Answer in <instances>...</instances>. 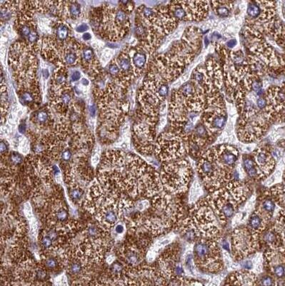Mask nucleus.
<instances>
[{"instance_id": "nucleus-1", "label": "nucleus", "mask_w": 285, "mask_h": 286, "mask_svg": "<svg viewBox=\"0 0 285 286\" xmlns=\"http://www.w3.org/2000/svg\"><path fill=\"white\" fill-rule=\"evenodd\" d=\"M249 188L239 180H232L204 198L222 226L235 216L239 205L247 198Z\"/></svg>"}, {"instance_id": "nucleus-2", "label": "nucleus", "mask_w": 285, "mask_h": 286, "mask_svg": "<svg viewBox=\"0 0 285 286\" xmlns=\"http://www.w3.org/2000/svg\"><path fill=\"white\" fill-rule=\"evenodd\" d=\"M196 170L202 183L211 192L233 180L235 171L227 169L217 160L213 147L205 150L200 155Z\"/></svg>"}, {"instance_id": "nucleus-3", "label": "nucleus", "mask_w": 285, "mask_h": 286, "mask_svg": "<svg viewBox=\"0 0 285 286\" xmlns=\"http://www.w3.org/2000/svg\"><path fill=\"white\" fill-rule=\"evenodd\" d=\"M193 176L192 166L187 159H180L163 166L160 174L163 189L170 195L185 193Z\"/></svg>"}, {"instance_id": "nucleus-4", "label": "nucleus", "mask_w": 285, "mask_h": 286, "mask_svg": "<svg viewBox=\"0 0 285 286\" xmlns=\"http://www.w3.org/2000/svg\"><path fill=\"white\" fill-rule=\"evenodd\" d=\"M192 255L194 265L202 271L216 273L224 268L220 248L214 239H197Z\"/></svg>"}, {"instance_id": "nucleus-5", "label": "nucleus", "mask_w": 285, "mask_h": 286, "mask_svg": "<svg viewBox=\"0 0 285 286\" xmlns=\"http://www.w3.org/2000/svg\"><path fill=\"white\" fill-rule=\"evenodd\" d=\"M154 152L159 159L165 163L182 159L187 153L184 139L172 130L163 132L159 136Z\"/></svg>"}, {"instance_id": "nucleus-6", "label": "nucleus", "mask_w": 285, "mask_h": 286, "mask_svg": "<svg viewBox=\"0 0 285 286\" xmlns=\"http://www.w3.org/2000/svg\"><path fill=\"white\" fill-rule=\"evenodd\" d=\"M259 238L247 227L236 228L232 234V252L234 258L242 260L259 248Z\"/></svg>"}, {"instance_id": "nucleus-7", "label": "nucleus", "mask_w": 285, "mask_h": 286, "mask_svg": "<svg viewBox=\"0 0 285 286\" xmlns=\"http://www.w3.org/2000/svg\"><path fill=\"white\" fill-rule=\"evenodd\" d=\"M180 250L179 246H171L160 256L159 268L161 274L167 281L175 277H183L184 270L180 262Z\"/></svg>"}, {"instance_id": "nucleus-8", "label": "nucleus", "mask_w": 285, "mask_h": 286, "mask_svg": "<svg viewBox=\"0 0 285 286\" xmlns=\"http://www.w3.org/2000/svg\"><path fill=\"white\" fill-rule=\"evenodd\" d=\"M253 159L261 175L262 179L273 171L275 167V159L268 150L263 147L256 149L253 152Z\"/></svg>"}, {"instance_id": "nucleus-9", "label": "nucleus", "mask_w": 285, "mask_h": 286, "mask_svg": "<svg viewBox=\"0 0 285 286\" xmlns=\"http://www.w3.org/2000/svg\"><path fill=\"white\" fill-rule=\"evenodd\" d=\"M213 148L217 160L227 169L235 170L239 155L237 148L229 145H221Z\"/></svg>"}, {"instance_id": "nucleus-10", "label": "nucleus", "mask_w": 285, "mask_h": 286, "mask_svg": "<svg viewBox=\"0 0 285 286\" xmlns=\"http://www.w3.org/2000/svg\"><path fill=\"white\" fill-rule=\"evenodd\" d=\"M257 276L249 270H242L230 275L224 286H256Z\"/></svg>"}, {"instance_id": "nucleus-11", "label": "nucleus", "mask_w": 285, "mask_h": 286, "mask_svg": "<svg viewBox=\"0 0 285 286\" xmlns=\"http://www.w3.org/2000/svg\"><path fill=\"white\" fill-rule=\"evenodd\" d=\"M146 52L147 51L144 50V48L142 45H140V46L134 49V52H132V56L129 54L132 67H133L134 77H138L143 72L147 59Z\"/></svg>"}, {"instance_id": "nucleus-12", "label": "nucleus", "mask_w": 285, "mask_h": 286, "mask_svg": "<svg viewBox=\"0 0 285 286\" xmlns=\"http://www.w3.org/2000/svg\"><path fill=\"white\" fill-rule=\"evenodd\" d=\"M144 248L137 246H128L124 248L122 257L125 262L130 266H136L142 262L144 258Z\"/></svg>"}, {"instance_id": "nucleus-13", "label": "nucleus", "mask_w": 285, "mask_h": 286, "mask_svg": "<svg viewBox=\"0 0 285 286\" xmlns=\"http://www.w3.org/2000/svg\"><path fill=\"white\" fill-rule=\"evenodd\" d=\"M261 234H262V243L268 247V249H277L284 246V239L274 227L264 230Z\"/></svg>"}, {"instance_id": "nucleus-14", "label": "nucleus", "mask_w": 285, "mask_h": 286, "mask_svg": "<svg viewBox=\"0 0 285 286\" xmlns=\"http://www.w3.org/2000/svg\"><path fill=\"white\" fill-rule=\"evenodd\" d=\"M264 195L265 196L263 197L261 199L255 211L268 223L269 220L272 218L274 212H275L276 203L266 192Z\"/></svg>"}, {"instance_id": "nucleus-15", "label": "nucleus", "mask_w": 285, "mask_h": 286, "mask_svg": "<svg viewBox=\"0 0 285 286\" xmlns=\"http://www.w3.org/2000/svg\"><path fill=\"white\" fill-rule=\"evenodd\" d=\"M268 223L257 212L254 211L248 220V228L254 234L259 236L266 230Z\"/></svg>"}, {"instance_id": "nucleus-16", "label": "nucleus", "mask_w": 285, "mask_h": 286, "mask_svg": "<svg viewBox=\"0 0 285 286\" xmlns=\"http://www.w3.org/2000/svg\"><path fill=\"white\" fill-rule=\"evenodd\" d=\"M242 164L243 168L249 177H250L251 179H262L261 175L254 161L252 156L250 157L248 155H244L242 158Z\"/></svg>"}, {"instance_id": "nucleus-17", "label": "nucleus", "mask_w": 285, "mask_h": 286, "mask_svg": "<svg viewBox=\"0 0 285 286\" xmlns=\"http://www.w3.org/2000/svg\"><path fill=\"white\" fill-rule=\"evenodd\" d=\"M209 4L216 15L220 17H228L234 6V2L230 1L211 2Z\"/></svg>"}, {"instance_id": "nucleus-18", "label": "nucleus", "mask_w": 285, "mask_h": 286, "mask_svg": "<svg viewBox=\"0 0 285 286\" xmlns=\"http://www.w3.org/2000/svg\"><path fill=\"white\" fill-rule=\"evenodd\" d=\"M266 193L271 197L275 203L278 204L282 209L284 207V182L282 184H277L274 186L270 190L266 192Z\"/></svg>"}, {"instance_id": "nucleus-19", "label": "nucleus", "mask_w": 285, "mask_h": 286, "mask_svg": "<svg viewBox=\"0 0 285 286\" xmlns=\"http://www.w3.org/2000/svg\"><path fill=\"white\" fill-rule=\"evenodd\" d=\"M101 220L105 224L109 225H113L117 220V214L114 210L109 208L105 210L101 215Z\"/></svg>"}, {"instance_id": "nucleus-20", "label": "nucleus", "mask_w": 285, "mask_h": 286, "mask_svg": "<svg viewBox=\"0 0 285 286\" xmlns=\"http://www.w3.org/2000/svg\"><path fill=\"white\" fill-rule=\"evenodd\" d=\"M69 29L67 24L64 23H60L56 27V35L58 40L64 42L67 40L69 35Z\"/></svg>"}, {"instance_id": "nucleus-21", "label": "nucleus", "mask_w": 285, "mask_h": 286, "mask_svg": "<svg viewBox=\"0 0 285 286\" xmlns=\"http://www.w3.org/2000/svg\"><path fill=\"white\" fill-rule=\"evenodd\" d=\"M69 6L67 9V13L72 18H77L81 14V6L77 2H69Z\"/></svg>"}, {"instance_id": "nucleus-22", "label": "nucleus", "mask_w": 285, "mask_h": 286, "mask_svg": "<svg viewBox=\"0 0 285 286\" xmlns=\"http://www.w3.org/2000/svg\"><path fill=\"white\" fill-rule=\"evenodd\" d=\"M35 120L38 124H44L47 123L48 121H49V114L46 110H40L37 111L36 115H34Z\"/></svg>"}, {"instance_id": "nucleus-23", "label": "nucleus", "mask_w": 285, "mask_h": 286, "mask_svg": "<svg viewBox=\"0 0 285 286\" xmlns=\"http://www.w3.org/2000/svg\"><path fill=\"white\" fill-rule=\"evenodd\" d=\"M202 194V188L198 182H195L190 190V200L192 202L196 201L200 195Z\"/></svg>"}, {"instance_id": "nucleus-24", "label": "nucleus", "mask_w": 285, "mask_h": 286, "mask_svg": "<svg viewBox=\"0 0 285 286\" xmlns=\"http://www.w3.org/2000/svg\"><path fill=\"white\" fill-rule=\"evenodd\" d=\"M276 280L271 276H264L260 279L259 286H275Z\"/></svg>"}, {"instance_id": "nucleus-25", "label": "nucleus", "mask_w": 285, "mask_h": 286, "mask_svg": "<svg viewBox=\"0 0 285 286\" xmlns=\"http://www.w3.org/2000/svg\"><path fill=\"white\" fill-rule=\"evenodd\" d=\"M82 267L81 265L78 262H74L72 263L69 266V271L72 274H78L81 271Z\"/></svg>"}, {"instance_id": "nucleus-26", "label": "nucleus", "mask_w": 285, "mask_h": 286, "mask_svg": "<svg viewBox=\"0 0 285 286\" xmlns=\"http://www.w3.org/2000/svg\"><path fill=\"white\" fill-rule=\"evenodd\" d=\"M109 72L110 75H113V76H119V73H120V70H119V68L118 65H117V63L112 62L110 64L109 66Z\"/></svg>"}, {"instance_id": "nucleus-27", "label": "nucleus", "mask_w": 285, "mask_h": 286, "mask_svg": "<svg viewBox=\"0 0 285 286\" xmlns=\"http://www.w3.org/2000/svg\"><path fill=\"white\" fill-rule=\"evenodd\" d=\"M56 218L57 220L59 221H63L67 218V210L61 208V209H59L56 212Z\"/></svg>"}, {"instance_id": "nucleus-28", "label": "nucleus", "mask_w": 285, "mask_h": 286, "mask_svg": "<svg viewBox=\"0 0 285 286\" xmlns=\"http://www.w3.org/2000/svg\"><path fill=\"white\" fill-rule=\"evenodd\" d=\"M10 160L14 165H18V164H20L22 163V157L19 154L14 152V153L10 155Z\"/></svg>"}, {"instance_id": "nucleus-29", "label": "nucleus", "mask_w": 285, "mask_h": 286, "mask_svg": "<svg viewBox=\"0 0 285 286\" xmlns=\"http://www.w3.org/2000/svg\"><path fill=\"white\" fill-rule=\"evenodd\" d=\"M240 265L242 266V268L244 270H250L252 269V268H253V263H252V261L250 260H246V259H244V260L240 261Z\"/></svg>"}, {"instance_id": "nucleus-30", "label": "nucleus", "mask_w": 285, "mask_h": 286, "mask_svg": "<svg viewBox=\"0 0 285 286\" xmlns=\"http://www.w3.org/2000/svg\"><path fill=\"white\" fill-rule=\"evenodd\" d=\"M41 243H42V245L43 248H50L52 246L53 241L51 240V239L49 238L48 236H43L42 238Z\"/></svg>"}, {"instance_id": "nucleus-31", "label": "nucleus", "mask_w": 285, "mask_h": 286, "mask_svg": "<svg viewBox=\"0 0 285 286\" xmlns=\"http://www.w3.org/2000/svg\"><path fill=\"white\" fill-rule=\"evenodd\" d=\"M45 265L49 269H54L57 266V261L55 258H49L45 260Z\"/></svg>"}, {"instance_id": "nucleus-32", "label": "nucleus", "mask_w": 285, "mask_h": 286, "mask_svg": "<svg viewBox=\"0 0 285 286\" xmlns=\"http://www.w3.org/2000/svg\"><path fill=\"white\" fill-rule=\"evenodd\" d=\"M83 195V192L80 189H75L71 192V196L75 199H79Z\"/></svg>"}, {"instance_id": "nucleus-33", "label": "nucleus", "mask_w": 285, "mask_h": 286, "mask_svg": "<svg viewBox=\"0 0 285 286\" xmlns=\"http://www.w3.org/2000/svg\"><path fill=\"white\" fill-rule=\"evenodd\" d=\"M27 38L30 42L31 43L35 42L38 39V34H37L36 30L32 31V32L30 33V34L27 37Z\"/></svg>"}, {"instance_id": "nucleus-34", "label": "nucleus", "mask_w": 285, "mask_h": 286, "mask_svg": "<svg viewBox=\"0 0 285 286\" xmlns=\"http://www.w3.org/2000/svg\"><path fill=\"white\" fill-rule=\"evenodd\" d=\"M122 270H123L122 266H121V264H119V263H116V264H114L113 268H112V272L116 275H119L121 272H122Z\"/></svg>"}, {"instance_id": "nucleus-35", "label": "nucleus", "mask_w": 285, "mask_h": 286, "mask_svg": "<svg viewBox=\"0 0 285 286\" xmlns=\"http://www.w3.org/2000/svg\"><path fill=\"white\" fill-rule=\"evenodd\" d=\"M72 157V152L69 149H67L61 152V158H62L64 160L67 161L71 158Z\"/></svg>"}, {"instance_id": "nucleus-36", "label": "nucleus", "mask_w": 285, "mask_h": 286, "mask_svg": "<svg viewBox=\"0 0 285 286\" xmlns=\"http://www.w3.org/2000/svg\"><path fill=\"white\" fill-rule=\"evenodd\" d=\"M25 212H26V216L27 217L28 219H30L32 217V207H31V205L29 204L28 203L25 204Z\"/></svg>"}, {"instance_id": "nucleus-37", "label": "nucleus", "mask_w": 285, "mask_h": 286, "mask_svg": "<svg viewBox=\"0 0 285 286\" xmlns=\"http://www.w3.org/2000/svg\"><path fill=\"white\" fill-rule=\"evenodd\" d=\"M88 234L91 237H94L98 234V230H97V228L94 225H91L88 229Z\"/></svg>"}, {"instance_id": "nucleus-38", "label": "nucleus", "mask_w": 285, "mask_h": 286, "mask_svg": "<svg viewBox=\"0 0 285 286\" xmlns=\"http://www.w3.org/2000/svg\"><path fill=\"white\" fill-rule=\"evenodd\" d=\"M221 245L223 248V249L227 250V251H230V248H229V243H228V241L225 239H223V240H221Z\"/></svg>"}, {"instance_id": "nucleus-39", "label": "nucleus", "mask_w": 285, "mask_h": 286, "mask_svg": "<svg viewBox=\"0 0 285 286\" xmlns=\"http://www.w3.org/2000/svg\"><path fill=\"white\" fill-rule=\"evenodd\" d=\"M88 28H89V26H87V24H82L77 27V31L78 32H85V31H87L88 30Z\"/></svg>"}, {"instance_id": "nucleus-40", "label": "nucleus", "mask_w": 285, "mask_h": 286, "mask_svg": "<svg viewBox=\"0 0 285 286\" xmlns=\"http://www.w3.org/2000/svg\"><path fill=\"white\" fill-rule=\"evenodd\" d=\"M115 231L118 234L123 233L124 231H125V227H124V225H121V224H119V225L116 226Z\"/></svg>"}, {"instance_id": "nucleus-41", "label": "nucleus", "mask_w": 285, "mask_h": 286, "mask_svg": "<svg viewBox=\"0 0 285 286\" xmlns=\"http://www.w3.org/2000/svg\"><path fill=\"white\" fill-rule=\"evenodd\" d=\"M80 78V73L79 72H74L72 75V80L77 81Z\"/></svg>"}, {"instance_id": "nucleus-42", "label": "nucleus", "mask_w": 285, "mask_h": 286, "mask_svg": "<svg viewBox=\"0 0 285 286\" xmlns=\"http://www.w3.org/2000/svg\"><path fill=\"white\" fill-rule=\"evenodd\" d=\"M237 44V41L235 40V39H231V40H229V42H227V45L229 46V47H233L235 45V44Z\"/></svg>"}, {"instance_id": "nucleus-43", "label": "nucleus", "mask_w": 285, "mask_h": 286, "mask_svg": "<svg viewBox=\"0 0 285 286\" xmlns=\"http://www.w3.org/2000/svg\"><path fill=\"white\" fill-rule=\"evenodd\" d=\"M82 38L84 40H89L91 38V35H90L89 33H85V34H83Z\"/></svg>"}, {"instance_id": "nucleus-44", "label": "nucleus", "mask_w": 285, "mask_h": 286, "mask_svg": "<svg viewBox=\"0 0 285 286\" xmlns=\"http://www.w3.org/2000/svg\"><path fill=\"white\" fill-rule=\"evenodd\" d=\"M19 132H20L24 133V132L26 131V126L22 124V125H20V126H19Z\"/></svg>"}, {"instance_id": "nucleus-45", "label": "nucleus", "mask_w": 285, "mask_h": 286, "mask_svg": "<svg viewBox=\"0 0 285 286\" xmlns=\"http://www.w3.org/2000/svg\"><path fill=\"white\" fill-rule=\"evenodd\" d=\"M89 111H90V113H91L92 116H94V115H95V112H96V110H95V106L94 105L91 106V107H90Z\"/></svg>"}, {"instance_id": "nucleus-46", "label": "nucleus", "mask_w": 285, "mask_h": 286, "mask_svg": "<svg viewBox=\"0 0 285 286\" xmlns=\"http://www.w3.org/2000/svg\"><path fill=\"white\" fill-rule=\"evenodd\" d=\"M113 258H113V257H112V256H109V258H108L107 259V263H112V261H113V260H114Z\"/></svg>"}, {"instance_id": "nucleus-47", "label": "nucleus", "mask_w": 285, "mask_h": 286, "mask_svg": "<svg viewBox=\"0 0 285 286\" xmlns=\"http://www.w3.org/2000/svg\"><path fill=\"white\" fill-rule=\"evenodd\" d=\"M81 83H82V84L84 85H89V81L87 80L86 79H83L82 81H81Z\"/></svg>"}, {"instance_id": "nucleus-48", "label": "nucleus", "mask_w": 285, "mask_h": 286, "mask_svg": "<svg viewBox=\"0 0 285 286\" xmlns=\"http://www.w3.org/2000/svg\"><path fill=\"white\" fill-rule=\"evenodd\" d=\"M0 286H8L6 283H2V284H0Z\"/></svg>"}]
</instances>
